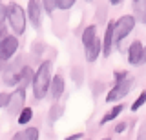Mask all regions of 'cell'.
<instances>
[{"label": "cell", "mask_w": 146, "mask_h": 140, "mask_svg": "<svg viewBox=\"0 0 146 140\" xmlns=\"http://www.w3.org/2000/svg\"><path fill=\"white\" fill-rule=\"evenodd\" d=\"M64 91H66V80H64V76H62L60 73L53 75V76H51V84H49V91H48V95L53 98L55 102H57L58 98L64 95Z\"/></svg>", "instance_id": "9"}, {"label": "cell", "mask_w": 146, "mask_h": 140, "mask_svg": "<svg viewBox=\"0 0 146 140\" xmlns=\"http://www.w3.org/2000/svg\"><path fill=\"white\" fill-rule=\"evenodd\" d=\"M24 106H26V89L24 87H17L15 91L9 93V102H7L6 109H7V113L11 116H17Z\"/></svg>", "instance_id": "7"}, {"label": "cell", "mask_w": 146, "mask_h": 140, "mask_svg": "<svg viewBox=\"0 0 146 140\" xmlns=\"http://www.w3.org/2000/svg\"><path fill=\"white\" fill-rule=\"evenodd\" d=\"M0 2H2V0H0Z\"/></svg>", "instance_id": "37"}, {"label": "cell", "mask_w": 146, "mask_h": 140, "mask_svg": "<svg viewBox=\"0 0 146 140\" xmlns=\"http://www.w3.org/2000/svg\"><path fill=\"white\" fill-rule=\"evenodd\" d=\"M7 102H9V93L7 91H2V93H0V109L7 106Z\"/></svg>", "instance_id": "27"}, {"label": "cell", "mask_w": 146, "mask_h": 140, "mask_svg": "<svg viewBox=\"0 0 146 140\" xmlns=\"http://www.w3.org/2000/svg\"><path fill=\"white\" fill-rule=\"evenodd\" d=\"M122 109H124V106H122V104H115V106H113V107H111V109H110L108 113H104V116L100 118L99 124H100V126H104V124H108V122L115 120L117 116L122 113Z\"/></svg>", "instance_id": "16"}, {"label": "cell", "mask_w": 146, "mask_h": 140, "mask_svg": "<svg viewBox=\"0 0 146 140\" xmlns=\"http://www.w3.org/2000/svg\"><path fill=\"white\" fill-rule=\"evenodd\" d=\"M42 2L40 0H29L27 2V9H26V16L29 18L31 26H33L35 29H38L40 26H42Z\"/></svg>", "instance_id": "8"}, {"label": "cell", "mask_w": 146, "mask_h": 140, "mask_svg": "<svg viewBox=\"0 0 146 140\" xmlns=\"http://www.w3.org/2000/svg\"><path fill=\"white\" fill-rule=\"evenodd\" d=\"M143 64H146V46L143 47Z\"/></svg>", "instance_id": "34"}, {"label": "cell", "mask_w": 146, "mask_h": 140, "mask_svg": "<svg viewBox=\"0 0 146 140\" xmlns=\"http://www.w3.org/2000/svg\"><path fill=\"white\" fill-rule=\"evenodd\" d=\"M93 95H95V97H97V95L100 93V91H102V87H104V84L102 82H93Z\"/></svg>", "instance_id": "30"}, {"label": "cell", "mask_w": 146, "mask_h": 140, "mask_svg": "<svg viewBox=\"0 0 146 140\" xmlns=\"http://www.w3.org/2000/svg\"><path fill=\"white\" fill-rule=\"evenodd\" d=\"M62 115H64V107L58 102H53L51 107H49V111H48V122L49 124H55V122L60 120Z\"/></svg>", "instance_id": "15"}, {"label": "cell", "mask_w": 146, "mask_h": 140, "mask_svg": "<svg viewBox=\"0 0 146 140\" xmlns=\"http://www.w3.org/2000/svg\"><path fill=\"white\" fill-rule=\"evenodd\" d=\"M75 2L77 0H55V7L60 9V11H68L75 6Z\"/></svg>", "instance_id": "22"}, {"label": "cell", "mask_w": 146, "mask_h": 140, "mask_svg": "<svg viewBox=\"0 0 146 140\" xmlns=\"http://www.w3.org/2000/svg\"><path fill=\"white\" fill-rule=\"evenodd\" d=\"M4 20H6V6L0 4V22H4Z\"/></svg>", "instance_id": "32"}, {"label": "cell", "mask_w": 146, "mask_h": 140, "mask_svg": "<svg viewBox=\"0 0 146 140\" xmlns=\"http://www.w3.org/2000/svg\"><path fill=\"white\" fill-rule=\"evenodd\" d=\"M143 42L141 40H133L128 47V62L131 66H139L143 64Z\"/></svg>", "instance_id": "10"}, {"label": "cell", "mask_w": 146, "mask_h": 140, "mask_svg": "<svg viewBox=\"0 0 146 140\" xmlns=\"http://www.w3.org/2000/svg\"><path fill=\"white\" fill-rule=\"evenodd\" d=\"M40 2H42V9L48 13V15H51V13L57 9V7H55V0H40Z\"/></svg>", "instance_id": "23"}, {"label": "cell", "mask_w": 146, "mask_h": 140, "mask_svg": "<svg viewBox=\"0 0 146 140\" xmlns=\"http://www.w3.org/2000/svg\"><path fill=\"white\" fill-rule=\"evenodd\" d=\"M133 84H135V80L130 78V76L124 78V80H121V82H115V85H113V87L108 91V95H106V102H119V100H122V98L131 91Z\"/></svg>", "instance_id": "6"}, {"label": "cell", "mask_w": 146, "mask_h": 140, "mask_svg": "<svg viewBox=\"0 0 146 140\" xmlns=\"http://www.w3.org/2000/svg\"><path fill=\"white\" fill-rule=\"evenodd\" d=\"M135 24L137 20L133 18V15H122L113 22V42L119 44L122 42L131 31L135 29Z\"/></svg>", "instance_id": "3"}, {"label": "cell", "mask_w": 146, "mask_h": 140, "mask_svg": "<svg viewBox=\"0 0 146 140\" xmlns=\"http://www.w3.org/2000/svg\"><path fill=\"white\" fill-rule=\"evenodd\" d=\"M144 104H146V89H143V91H141V95L135 98V102L131 104V107H130V109H131V111H139L141 107L144 106Z\"/></svg>", "instance_id": "21"}, {"label": "cell", "mask_w": 146, "mask_h": 140, "mask_svg": "<svg viewBox=\"0 0 146 140\" xmlns=\"http://www.w3.org/2000/svg\"><path fill=\"white\" fill-rule=\"evenodd\" d=\"M100 53H102V42H100L99 38H95L91 44L84 46V57H86V60H88L90 64H93V62L97 60Z\"/></svg>", "instance_id": "11"}, {"label": "cell", "mask_w": 146, "mask_h": 140, "mask_svg": "<svg viewBox=\"0 0 146 140\" xmlns=\"http://www.w3.org/2000/svg\"><path fill=\"white\" fill-rule=\"evenodd\" d=\"M11 140H38V128H26L13 135Z\"/></svg>", "instance_id": "14"}, {"label": "cell", "mask_w": 146, "mask_h": 140, "mask_svg": "<svg viewBox=\"0 0 146 140\" xmlns=\"http://www.w3.org/2000/svg\"><path fill=\"white\" fill-rule=\"evenodd\" d=\"M95 38H97V26L91 24V26H88V28H84V31H82V37H80L82 46H88V44H91Z\"/></svg>", "instance_id": "17"}, {"label": "cell", "mask_w": 146, "mask_h": 140, "mask_svg": "<svg viewBox=\"0 0 146 140\" xmlns=\"http://www.w3.org/2000/svg\"><path fill=\"white\" fill-rule=\"evenodd\" d=\"M97 20L100 24H104V20H106V6H100L99 11H97Z\"/></svg>", "instance_id": "26"}, {"label": "cell", "mask_w": 146, "mask_h": 140, "mask_svg": "<svg viewBox=\"0 0 146 140\" xmlns=\"http://www.w3.org/2000/svg\"><path fill=\"white\" fill-rule=\"evenodd\" d=\"M6 37H7V24L4 20V22H0V44L6 40Z\"/></svg>", "instance_id": "25"}, {"label": "cell", "mask_w": 146, "mask_h": 140, "mask_svg": "<svg viewBox=\"0 0 146 140\" xmlns=\"http://www.w3.org/2000/svg\"><path fill=\"white\" fill-rule=\"evenodd\" d=\"M100 140H111V138H110V137H104V138H100Z\"/></svg>", "instance_id": "35"}, {"label": "cell", "mask_w": 146, "mask_h": 140, "mask_svg": "<svg viewBox=\"0 0 146 140\" xmlns=\"http://www.w3.org/2000/svg\"><path fill=\"white\" fill-rule=\"evenodd\" d=\"M88 2H91V0H88Z\"/></svg>", "instance_id": "36"}, {"label": "cell", "mask_w": 146, "mask_h": 140, "mask_svg": "<svg viewBox=\"0 0 146 140\" xmlns=\"http://www.w3.org/2000/svg\"><path fill=\"white\" fill-rule=\"evenodd\" d=\"M122 2H124V0H110V4H111V6H121Z\"/></svg>", "instance_id": "33"}, {"label": "cell", "mask_w": 146, "mask_h": 140, "mask_svg": "<svg viewBox=\"0 0 146 140\" xmlns=\"http://www.w3.org/2000/svg\"><path fill=\"white\" fill-rule=\"evenodd\" d=\"M102 42V53L104 57H110L111 55V49H113V22H108L106 29H104V38L100 40Z\"/></svg>", "instance_id": "12"}, {"label": "cell", "mask_w": 146, "mask_h": 140, "mask_svg": "<svg viewBox=\"0 0 146 140\" xmlns=\"http://www.w3.org/2000/svg\"><path fill=\"white\" fill-rule=\"evenodd\" d=\"M84 138V133H75V135H70V137H66L64 140H80Z\"/></svg>", "instance_id": "31"}, {"label": "cell", "mask_w": 146, "mask_h": 140, "mask_svg": "<svg viewBox=\"0 0 146 140\" xmlns=\"http://www.w3.org/2000/svg\"><path fill=\"white\" fill-rule=\"evenodd\" d=\"M137 140H146V122H143L139 128V133H137Z\"/></svg>", "instance_id": "28"}, {"label": "cell", "mask_w": 146, "mask_h": 140, "mask_svg": "<svg viewBox=\"0 0 146 140\" xmlns=\"http://www.w3.org/2000/svg\"><path fill=\"white\" fill-rule=\"evenodd\" d=\"M131 9H133V18L146 26V0H133Z\"/></svg>", "instance_id": "13"}, {"label": "cell", "mask_w": 146, "mask_h": 140, "mask_svg": "<svg viewBox=\"0 0 146 140\" xmlns=\"http://www.w3.org/2000/svg\"><path fill=\"white\" fill-rule=\"evenodd\" d=\"M113 131H115V133H117V135H121V133H124V131H126V122H119V124L115 126V129H113Z\"/></svg>", "instance_id": "29"}, {"label": "cell", "mask_w": 146, "mask_h": 140, "mask_svg": "<svg viewBox=\"0 0 146 140\" xmlns=\"http://www.w3.org/2000/svg\"><path fill=\"white\" fill-rule=\"evenodd\" d=\"M17 116H18V118H17L18 124H20V126H26V124H29V122H31V118H33V109H31V107H27V106H24Z\"/></svg>", "instance_id": "19"}, {"label": "cell", "mask_w": 146, "mask_h": 140, "mask_svg": "<svg viewBox=\"0 0 146 140\" xmlns=\"http://www.w3.org/2000/svg\"><path fill=\"white\" fill-rule=\"evenodd\" d=\"M71 78H73V82H75L77 87H80L82 82H84V69H82L80 66L71 67Z\"/></svg>", "instance_id": "20"}, {"label": "cell", "mask_w": 146, "mask_h": 140, "mask_svg": "<svg viewBox=\"0 0 146 140\" xmlns=\"http://www.w3.org/2000/svg\"><path fill=\"white\" fill-rule=\"evenodd\" d=\"M6 18H7V24L11 31L17 35V37H20V35H24L26 31V24H27V16H26V11L22 9L20 4L17 2H9L6 6Z\"/></svg>", "instance_id": "2"}, {"label": "cell", "mask_w": 146, "mask_h": 140, "mask_svg": "<svg viewBox=\"0 0 146 140\" xmlns=\"http://www.w3.org/2000/svg\"><path fill=\"white\" fill-rule=\"evenodd\" d=\"M33 73L35 71L31 69L29 66H24V69H22V73H20V78H18V87H27V85L31 84V80H33Z\"/></svg>", "instance_id": "18"}, {"label": "cell", "mask_w": 146, "mask_h": 140, "mask_svg": "<svg viewBox=\"0 0 146 140\" xmlns=\"http://www.w3.org/2000/svg\"><path fill=\"white\" fill-rule=\"evenodd\" d=\"M53 76V64L49 60L40 62L38 69L33 73V80H31V87H33V97L36 100H42L48 97L49 84H51Z\"/></svg>", "instance_id": "1"}, {"label": "cell", "mask_w": 146, "mask_h": 140, "mask_svg": "<svg viewBox=\"0 0 146 140\" xmlns=\"http://www.w3.org/2000/svg\"><path fill=\"white\" fill-rule=\"evenodd\" d=\"M18 51V38L17 35H7L6 40L0 44V71L6 67V64L13 58V55Z\"/></svg>", "instance_id": "5"}, {"label": "cell", "mask_w": 146, "mask_h": 140, "mask_svg": "<svg viewBox=\"0 0 146 140\" xmlns=\"http://www.w3.org/2000/svg\"><path fill=\"white\" fill-rule=\"evenodd\" d=\"M24 58L22 57H18L17 60H9L6 67H4V75H2V78H4V84L6 85H18V78H20V73H22V69H24Z\"/></svg>", "instance_id": "4"}, {"label": "cell", "mask_w": 146, "mask_h": 140, "mask_svg": "<svg viewBox=\"0 0 146 140\" xmlns=\"http://www.w3.org/2000/svg\"><path fill=\"white\" fill-rule=\"evenodd\" d=\"M113 78H115V82H121V80L128 78V71H124V69H117L115 73H113Z\"/></svg>", "instance_id": "24"}]
</instances>
